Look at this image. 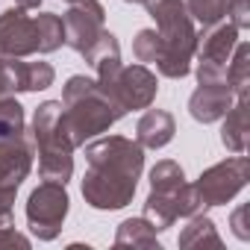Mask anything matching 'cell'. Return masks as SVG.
<instances>
[{
	"label": "cell",
	"mask_w": 250,
	"mask_h": 250,
	"mask_svg": "<svg viewBox=\"0 0 250 250\" xmlns=\"http://www.w3.org/2000/svg\"><path fill=\"white\" fill-rule=\"evenodd\" d=\"M124 3H145V6H147L150 0H124Z\"/></svg>",
	"instance_id": "f1b7e54d"
},
{
	"label": "cell",
	"mask_w": 250,
	"mask_h": 250,
	"mask_svg": "<svg viewBox=\"0 0 250 250\" xmlns=\"http://www.w3.org/2000/svg\"><path fill=\"white\" fill-rule=\"evenodd\" d=\"M235 103V94L227 80H212V83H197L194 94L188 97V112L200 124H215L221 121L229 106Z\"/></svg>",
	"instance_id": "7c38bea8"
},
{
	"label": "cell",
	"mask_w": 250,
	"mask_h": 250,
	"mask_svg": "<svg viewBox=\"0 0 250 250\" xmlns=\"http://www.w3.org/2000/svg\"><path fill=\"white\" fill-rule=\"evenodd\" d=\"M238 27L232 21H221L215 27H206L197 33V83H212V80H227V62L238 44Z\"/></svg>",
	"instance_id": "ba28073f"
},
{
	"label": "cell",
	"mask_w": 250,
	"mask_h": 250,
	"mask_svg": "<svg viewBox=\"0 0 250 250\" xmlns=\"http://www.w3.org/2000/svg\"><path fill=\"white\" fill-rule=\"evenodd\" d=\"M33 142L27 136V118L24 106L15 94L0 97V183L21 186L33 171Z\"/></svg>",
	"instance_id": "5b68a950"
},
{
	"label": "cell",
	"mask_w": 250,
	"mask_h": 250,
	"mask_svg": "<svg viewBox=\"0 0 250 250\" xmlns=\"http://www.w3.org/2000/svg\"><path fill=\"white\" fill-rule=\"evenodd\" d=\"M221 145L232 153H244L247 150V97H235V103L229 106V112L221 118Z\"/></svg>",
	"instance_id": "9a60e30c"
},
{
	"label": "cell",
	"mask_w": 250,
	"mask_h": 250,
	"mask_svg": "<svg viewBox=\"0 0 250 250\" xmlns=\"http://www.w3.org/2000/svg\"><path fill=\"white\" fill-rule=\"evenodd\" d=\"M15 194H18V188H15V186H6V183H0V218H3V215H12V206H15Z\"/></svg>",
	"instance_id": "4316f807"
},
{
	"label": "cell",
	"mask_w": 250,
	"mask_h": 250,
	"mask_svg": "<svg viewBox=\"0 0 250 250\" xmlns=\"http://www.w3.org/2000/svg\"><path fill=\"white\" fill-rule=\"evenodd\" d=\"M244 215H247V206H238V209L232 212V218H229V227H232L235 238H241V241L250 238V229H247V224H244Z\"/></svg>",
	"instance_id": "484cf974"
},
{
	"label": "cell",
	"mask_w": 250,
	"mask_h": 250,
	"mask_svg": "<svg viewBox=\"0 0 250 250\" xmlns=\"http://www.w3.org/2000/svg\"><path fill=\"white\" fill-rule=\"evenodd\" d=\"M100 88L124 112H139V109H147L156 100L159 83H156V74L147 65H121L109 80L100 83Z\"/></svg>",
	"instance_id": "52a82bcc"
},
{
	"label": "cell",
	"mask_w": 250,
	"mask_h": 250,
	"mask_svg": "<svg viewBox=\"0 0 250 250\" xmlns=\"http://www.w3.org/2000/svg\"><path fill=\"white\" fill-rule=\"evenodd\" d=\"M115 247H147V250H159V238H156V229L150 227L147 218H127V221L118 224Z\"/></svg>",
	"instance_id": "2e32d148"
},
{
	"label": "cell",
	"mask_w": 250,
	"mask_h": 250,
	"mask_svg": "<svg viewBox=\"0 0 250 250\" xmlns=\"http://www.w3.org/2000/svg\"><path fill=\"white\" fill-rule=\"evenodd\" d=\"M68 188L62 183H42L27 197V227L39 241H53L62 232V224L68 218Z\"/></svg>",
	"instance_id": "8992f818"
},
{
	"label": "cell",
	"mask_w": 250,
	"mask_h": 250,
	"mask_svg": "<svg viewBox=\"0 0 250 250\" xmlns=\"http://www.w3.org/2000/svg\"><path fill=\"white\" fill-rule=\"evenodd\" d=\"M0 50L9 56H33L39 53V24L36 15H27V9L12 6L0 15Z\"/></svg>",
	"instance_id": "8fae6325"
},
{
	"label": "cell",
	"mask_w": 250,
	"mask_h": 250,
	"mask_svg": "<svg viewBox=\"0 0 250 250\" xmlns=\"http://www.w3.org/2000/svg\"><path fill=\"white\" fill-rule=\"evenodd\" d=\"M24 71H27V62L18 59V56H9L0 50V97L3 94H15V91H24Z\"/></svg>",
	"instance_id": "44dd1931"
},
{
	"label": "cell",
	"mask_w": 250,
	"mask_h": 250,
	"mask_svg": "<svg viewBox=\"0 0 250 250\" xmlns=\"http://www.w3.org/2000/svg\"><path fill=\"white\" fill-rule=\"evenodd\" d=\"M183 183H186V174H183L180 162H174V159H159L150 168V188L153 191H171Z\"/></svg>",
	"instance_id": "7402d4cb"
},
{
	"label": "cell",
	"mask_w": 250,
	"mask_h": 250,
	"mask_svg": "<svg viewBox=\"0 0 250 250\" xmlns=\"http://www.w3.org/2000/svg\"><path fill=\"white\" fill-rule=\"evenodd\" d=\"M62 27H65V44L83 56L94 44V39L106 30V9L100 0H74L62 18Z\"/></svg>",
	"instance_id": "30bf717a"
},
{
	"label": "cell",
	"mask_w": 250,
	"mask_h": 250,
	"mask_svg": "<svg viewBox=\"0 0 250 250\" xmlns=\"http://www.w3.org/2000/svg\"><path fill=\"white\" fill-rule=\"evenodd\" d=\"M227 15H229V21H232L238 30H247V27H250V6H247V0H229Z\"/></svg>",
	"instance_id": "d4e9b609"
},
{
	"label": "cell",
	"mask_w": 250,
	"mask_h": 250,
	"mask_svg": "<svg viewBox=\"0 0 250 250\" xmlns=\"http://www.w3.org/2000/svg\"><path fill=\"white\" fill-rule=\"evenodd\" d=\"M227 6H229V0H186L191 21H197L203 30L227 21Z\"/></svg>",
	"instance_id": "ffe728a7"
},
{
	"label": "cell",
	"mask_w": 250,
	"mask_h": 250,
	"mask_svg": "<svg viewBox=\"0 0 250 250\" xmlns=\"http://www.w3.org/2000/svg\"><path fill=\"white\" fill-rule=\"evenodd\" d=\"M250 180V162L244 153H235L212 168H206L200 177H197V191H200V200L203 206H227Z\"/></svg>",
	"instance_id": "9c48e42d"
},
{
	"label": "cell",
	"mask_w": 250,
	"mask_h": 250,
	"mask_svg": "<svg viewBox=\"0 0 250 250\" xmlns=\"http://www.w3.org/2000/svg\"><path fill=\"white\" fill-rule=\"evenodd\" d=\"M227 83L232 88L235 97H247V85H250V44L238 39L229 62H227Z\"/></svg>",
	"instance_id": "ac0fdd59"
},
{
	"label": "cell",
	"mask_w": 250,
	"mask_h": 250,
	"mask_svg": "<svg viewBox=\"0 0 250 250\" xmlns=\"http://www.w3.org/2000/svg\"><path fill=\"white\" fill-rule=\"evenodd\" d=\"M133 53L142 65H156V56H159V33L156 30H139L136 39H133Z\"/></svg>",
	"instance_id": "603a6c76"
},
{
	"label": "cell",
	"mask_w": 250,
	"mask_h": 250,
	"mask_svg": "<svg viewBox=\"0 0 250 250\" xmlns=\"http://www.w3.org/2000/svg\"><path fill=\"white\" fill-rule=\"evenodd\" d=\"M30 142L39 150V177L65 186L74 174V145L62 124V100H44L36 109Z\"/></svg>",
	"instance_id": "277c9868"
},
{
	"label": "cell",
	"mask_w": 250,
	"mask_h": 250,
	"mask_svg": "<svg viewBox=\"0 0 250 250\" xmlns=\"http://www.w3.org/2000/svg\"><path fill=\"white\" fill-rule=\"evenodd\" d=\"M124 112L94 77L74 74L62 85V124L74 147H83L88 139L106 133L112 124H118Z\"/></svg>",
	"instance_id": "7a4b0ae2"
},
{
	"label": "cell",
	"mask_w": 250,
	"mask_h": 250,
	"mask_svg": "<svg viewBox=\"0 0 250 250\" xmlns=\"http://www.w3.org/2000/svg\"><path fill=\"white\" fill-rule=\"evenodd\" d=\"M15 6H21V9H39L42 0H15Z\"/></svg>",
	"instance_id": "83f0119b"
},
{
	"label": "cell",
	"mask_w": 250,
	"mask_h": 250,
	"mask_svg": "<svg viewBox=\"0 0 250 250\" xmlns=\"http://www.w3.org/2000/svg\"><path fill=\"white\" fill-rule=\"evenodd\" d=\"M147 15L156 21L159 33V56H156L159 74L168 80L188 77L197 50V30L186 9V0H150Z\"/></svg>",
	"instance_id": "3957f363"
},
{
	"label": "cell",
	"mask_w": 250,
	"mask_h": 250,
	"mask_svg": "<svg viewBox=\"0 0 250 250\" xmlns=\"http://www.w3.org/2000/svg\"><path fill=\"white\" fill-rule=\"evenodd\" d=\"M0 247H30V238L15 229L12 215H3V218H0Z\"/></svg>",
	"instance_id": "cb8c5ba5"
},
{
	"label": "cell",
	"mask_w": 250,
	"mask_h": 250,
	"mask_svg": "<svg viewBox=\"0 0 250 250\" xmlns=\"http://www.w3.org/2000/svg\"><path fill=\"white\" fill-rule=\"evenodd\" d=\"M68 3H74V0H68Z\"/></svg>",
	"instance_id": "f546056e"
},
{
	"label": "cell",
	"mask_w": 250,
	"mask_h": 250,
	"mask_svg": "<svg viewBox=\"0 0 250 250\" xmlns=\"http://www.w3.org/2000/svg\"><path fill=\"white\" fill-rule=\"evenodd\" d=\"M83 59L88 62V68H94V74H97L94 80H97V83L109 80V77L121 68V44H118L115 33L103 30V33L94 39V44L83 53Z\"/></svg>",
	"instance_id": "5bb4252c"
},
{
	"label": "cell",
	"mask_w": 250,
	"mask_h": 250,
	"mask_svg": "<svg viewBox=\"0 0 250 250\" xmlns=\"http://www.w3.org/2000/svg\"><path fill=\"white\" fill-rule=\"evenodd\" d=\"M85 147L83 197L91 209L112 212L133 203L145 171V147L127 136H106Z\"/></svg>",
	"instance_id": "6da1fadb"
},
{
	"label": "cell",
	"mask_w": 250,
	"mask_h": 250,
	"mask_svg": "<svg viewBox=\"0 0 250 250\" xmlns=\"http://www.w3.org/2000/svg\"><path fill=\"white\" fill-rule=\"evenodd\" d=\"M174 133H177V121L165 109H150L147 106V112L136 124V142L147 150H159V147L171 145Z\"/></svg>",
	"instance_id": "4fadbf2b"
},
{
	"label": "cell",
	"mask_w": 250,
	"mask_h": 250,
	"mask_svg": "<svg viewBox=\"0 0 250 250\" xmlns=\"http://www.w3.org/2000/svg\"><path fill=\"white\" fill-rule=\"evenodd\" d=\"M203 244L221 247V244H224V238L218 235L215 221H212L209 215L194 212V215L188 218V224L183 227V232H180V247H203Z\"/></svg>",
	"instance_id": "e0dca14e"
},
{
	"label": "cell",
	"mask_w": 250,
	"mask_h": 250,
	"mask_svg": "<svg viewBox=\"0 0 250 250\" xmlns=\"http://www.w3.org/2000/svg\"><path fill=\"white\" fill-rule=\"evenodd\" d=\"M36 24H39V53H53L65 44V27L56 12H39Z\"/></svg>",
	"instance_id": "d6986e66"
}]
</instances>
